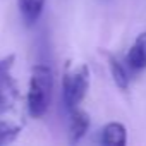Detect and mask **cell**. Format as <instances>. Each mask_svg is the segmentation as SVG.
Returning a JSON list of instances; mask_svg holds the SVG:
<instances>
[{
  "label": "cell",
  "mask_w": 146,
  "mask_h": 146,
  "mask_svg": "<svg viewBox=\"0 0 146 146\" xmlns=\"http://www.w3.org/2000/svg\"><path fill=\"white\" fill-rule=\"evenodd\" d=\"M125 65L131 70H134V72H139V70L146 69V31H143L136 38L132 46L127 50V53H125Z\"/></svg>",
  "instance_id": "cell-5"
},
{
  "label": "cell",
  "mask_w": 146,
  "mask_h": 146,
  "mask_svg": "<svg viewBox=\"0 0 146 146\" xmlns=\"http://www.w3.org/2000/svg\"><path fill=\"white\" fill-rule=\"evenodd\" d=\"M14 62L16 55L12 53L0 58V113L9 112L19 98V88L16 79L12 78Z\"/></svg>",
  "instance_id": "cell-3"
},
{
  "label": "cell",
  "mask_w": 146,
  "mask_h": 146,
  "mask_svg": "<svg viewBox=\"0 0 146 146\" xmlns=\"http://www.w3.org/2000/svg\"><path fill=\"white\" fill-rule=\"evenodd\" d=\"M53 70L46 64H36L31 69L28 88V110L33 119H41L52 103Z\"/></svg>",
  "instance_id": "cell-1"
},
{
  "label": "cell",
  "mask_w": 146,
  "mask_h": 146,
  "mask_svg": "<svg viewBox=\"0 0 146 146\" xmlns=\"http://www.w3.org/2000/svg\"><path fill=\"white\" fill-rule=\"evenodd\" d=\"M90 129V115L86 110L76 107L69 112V141L79 143Z\"/></svg>",
  "instance_id": "cell-4"
},
{
  "label": "cell",
  "mask_w": 146,
  "mask_h": 146,
  "mask_svg": "<svg viewBox=\"0 0 146 146\" xmlns=\"http://www.w3.org/2000/svg\"><path fill=\"white\" fill-rule=\"evenodd\" d=\"M100 143L108 146H124L127 143V131L120 122H108L100 131Z\"/></svg>",
  "instance_id": "cell-6"
},
{
  "label": "cell",
  "mask_w": 146,
  "mask_h": 146,
  "mask_svg": "<svg viewBox=\"0 0 146 146\" xmlns=\"http://www.w3.org/2000/svg\"><path fill=\"white\" fill-rule=\"evenodd\" d=\"M17 2H19V11L23 14V19L28 24H35L45 9L46 0H17Z\"/></svg>",
  "instance_id": "cell-8"
},
{
  "label": "cell",
  "mask_w": 146,
  "mask_h": 146,
  "mask_svg": "<svg viewBox=\"0 0 146 146\" xmlns=\"http://www.w3.org/2000/svg\"><path fill=\"white\" fill-rule=\"evenodd\" d=\"M19 134H21V125L12 124L9 120H0V146L16 141Z\"/></svg>",
  "instance_id": "cell-9"
},
{
  "label": "cell",
  "mask_w": 146,
  "mask_h": 146,
  "mask_svg": "<svg viewBox=\"0 0 146 146\" xmlns=\"http://www.w3.org/2000/svg\"><path fill=\"white\" fill-rule=\"evenodd\" d=\"M90 90V69L86 64H67L62 78V100L70 112L81 105Z\"/></svg>",
  "instance_id": "cell-2"
},
{
  "label": "cell",
  "mask_w": 146,
  "mask_h": 146,
  "mask_svg": "<svg viewBox=\"0 0 146 146\" xmlns=\"http://www.w3.org/2000/svg\"><path fill=\"white\" fill-rule=\"evenodd\" d=\"M105 57H107V62H108V69H110V74L115 81V84L120 88V90H127L129 88V72L125 69V65L119 60L117 55L110 53V52H105Z\"/></svg>",
  "instance_id": "cell-7"
}]
</instances>
